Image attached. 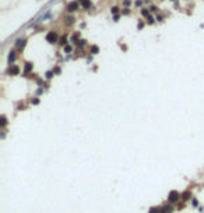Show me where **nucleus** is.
Returning <instances> with one entry per match:
<instances>
[{
	"mask_svg": "<svg viewBox=\"0 0 204 213\" xmlns=\"http://www.w3.org/2000/svg\"><path fill=\"white\" fill-rule=\"evenodd\" d=\"M46 40L49 43H56L57 42V33L53 32V31H50V32L46 35Z\"/></svg>",
	"mask_w": 204,
	"mask_h": 213,
	"instance_id": "obj_1",
	"label": "nucleus"
},
{
	"mask_svg": "<svg viewBox=\"0 0 204 213\" xmlns=\"http://www.w3.org/2000/svg\"><path fill=\"white\" fill-rule=\"evenodd\" d=\"M168 198H169V201H171V202H176L179 199V192L178 191H171Z\"/></svg>",
	"mask_w": 204,
	"mask_h": 213,
	"instance_id": "obj_2",
	"label": "nucleus"
},
{
	"mask_svg": "<svg viewBox=\"0 0 204 213\" xmlns=\"http://www.w3.org/2000/svg\"><path fill=\"white\" fill-rule=\"evenodd\" d=\"M77 8H78V3L77 2H71V3H69V4H67L69 11H75Z\"/></svg>",
	"mask_w": 204,
	"mask_h": 213,
	"instance_id": "obj_3",
	"label": "nucleus"
},
{
	"mask_svg": "<svg viewBox=\"0 0 204 213\" xmlns=\"http://www.w3.org/2000/svg\"><path fill=\"white\" fill-rule=\"evenodd\" d=\"M9 73L11 74V75H17V74L20 73V68L17 67V66H13V67H11V68H10V70H9Z\"/></svg>",
	"mask_w": 204,
	"mask_h": 213,
	"instance_id": "obj_4",
	"label": "nucleus"
},
{
	"mask_svg": "<svg viewBox=\"0 0 204 213\" xmlns=\"http://www.w3.org/2000/svg\"><path fill=\"white\" fill-rule=\"evenodd\" d=\"M171 212H172V206H168V205H165L161 209V213H171Z\"/></svg>",
	"mask_w": 204,
	"mask_h": 213,
	"instance_id": "obj_5",
	"label": "nucleus"
},
{
	"mask_svg": "<svg viewBox=\"0 0 204 213\" xmlns=\"http://www.w3.org/2000/svg\"><path fill=\"white\" fill-rule=\"evenodd\" d=\"M16 60V52L13 50V52H10V54H9V61L11 63V61H14Z\"/></svg>",
	"mask_w": 204,
	"mask_h": 213,
	"instance_id": "obj_6",
	"label": "nucleus"
},
{
	"mask_svg": "<svg viewBox=\"0 0 204 213\" xmlns=\"http://www.w3.org/2000/svg\"><path fill=\"white\" fill-rule=\"evenodd\" d=\"M81 4H82V7H84V8H88L89 6H91V3H89V0H82Z\"/></svg>",
	"mask_w": 204,
	"mask_h": 213,
	"instance_id": "obj_7",
	"label": "nucleus"
},
{
	"mask_svg": "<svg viewBox=\"0 0 204 213\" xmlns=\"http://www.w3.org/2000/svg\"><path fill=\"white\" fill-rule=\"evenodd\" d=\"M24 43H25V40H24V39H18V40H17V42H16V45H17V46H24Z\"/></svg>",
	"mask_w": 204,
	"mask_h": 213,
	"instance_id": "obj_8",
	"label": "nucleus"
},
{
	"mask_svg": "<svg viewBox=\"0 0 204 213\" xmlns=\"http://www.w3.org/2000/svg\"><path fill=\"white\" fill-rule=\"evenodd\" d=\"M150 213H161V210L158 208H151L150 209Z\"/></svg>",
	"mask_w": 204,
	"mask_h": 213,
	"instance_id": "obj_9",
	"label": "nucleus"
},
{
	"mask_svg": "<svg viewBox=\"0 0 204 213\" xmlns=\"http://www.w3.org/2000/svg\"><path fill=\"white\" fill-rule=\"evenodd\" d=\"M91 53H94V54L98 53V46H92L91 47Z\"/></svg>",
	"mask_w": 204,
	"mask_h": 213,
	"instance_id": "obj_10",
	"label": "nucleus"
},
{
	"mask_svg": "<svg viewBox=\"0 0 204 213\" xmlns=\"http://www.w3.org/2000/svg\"><path fill=\"white\" fill-rule=\"evenodd\" d=\"M32 68V66H31V63H27V67H25V73H28V71Z\"/></svg>",
	"mask_w": 204,
	"mask_h": 213,
	"instance_id": "obj_11",
	"label": "nucleus"
},
{
	"mask_svg": "<svg viewBox=\"0 0 204 213\" xmlns=\"http://www.w3.org/2000/svg\"><path fill=\"white\" fill-rule=\"evenodd\" d=\"M66 40H67V36H63V38L60 39V43H62V45H66Z\"/></svg>",
	"mask_w": 204,
	"mask_h": 213,
	"instance_id": "obj_12",
	"label": "nucleus"
},
{
	"mask_svg": "<svg viewBox=\"0 0 204 213\" xmlns=\"http://www.w3.org/2000/svg\"><path fill=\"white\" fill-rule=\"evenodd\" d=\"M6 123H7V121H6V117L3 116V117H2V127H4V125H6Z\"/></svg>",
	"mask_w": 204,
	"mask_h": 213,
	"instance_id": "obj_13",
	"label": "nucleus"
},
{
	"mask_svg": "<svg viewBox=\"0 0 204 213\" xmlns=\"http://www.w3.org/2000/svg\"><path fill=\"white\" fill-rule=\"evenodd\" d=\"M112 13H113V14H116V13H117V7H113L112 8Z\"/></svg>",
	"mask_w": 204,
	"mask_h": 213,
	"instance_id": "obj_14",
	"label": "nucleus"
},
{
	"mask_svg": "<svg viewBox=\"0 0 204 213\" xmlns=\"http://www.w3.org/2000/svg\"><path fill=\"white\" fill-rule=\"evenodd\" d=\"M64 49H66V53H67V52H70V50H71V47H70V46H66Z\"/></svg>",
	"mask_w": 204,
	"mask_h": 213,
	"instance_id": "obj_15",
	"label": "nucleus"
},
{
	"mask_svg": "<svg viewBox=\"0 0 204 213\" xmlns=\"http://www.w3.org/2000/svg\"><path fill=\"white\" fill-rule=\"evenodd\" d=\"M183 199H189V194H187V192H186V194L183 195Z\"/></svg>",
	"mask_w": 204,
	"mask_h": 213,
	"instance_id": "obj_16",
	"label": "nucleus"
}]
</instances>
